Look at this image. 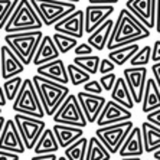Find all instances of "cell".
Returning <instances> with one entry per match:
<instances>
[{"mask_svg": "<svg viewBox=\"0 0 160 160\" xmlns=\"http://www.w3.org/2000/svg\"><path fill=\"white\" fill-rule=\"evenodd\" d=\"M150 36V29L144 23L130 12L127 8L121 9L118 13V18L114 22L111 36L107 42V49L120 48L124 45H130L134 42H138L142 39H147Z\"/></svg>", "mask_w": 160, "mask_h": 160, "instance_id": "obj_1", "label": "cell"}, {"mask_svg": "<svg viewBox=\"0 0 160 160\" xmlns=\"http://www.w3.org/2000/svg\"><path fill=\"white\" fill-rule=\"evenodd\" d=\"M36 91L39 94V98L43 105L45 114L48 117H52L55 111L59 108V105L63 102V100L68 97L69 94V88L68 84H61V82L52 81L42 77V75L36 74L32 78Z\"/></svg>", "mask_w": 160, "mask_h": 160, "instance_id": "obj_2", "label": "cell"}, {"mask_svg": "<svg viewBox=\"0 0 160 160\" xmlns=\"http://www.w3.org/2000/svg\"><path fill=\"white\" fill-rule=\"evenodd\" d=\"M43 38L41 29L36 30H23V32H9L4 36V42L9 45L13 52L20 58L25 65L32 63L38 45Z\"/></svg>", "mask_w": 160, "mask_h": 160, "instance_id": "obj_3", "label": "cell"}, {"mask_svg": "<svg viewBox=\"0 0 160 160\" xmlns=\"http://www.w3.org/2000/svg\"><path fill=\"white\" fill-rule=\"evenodd\" d=\"M43 28V22L35 10L30 0H19L18 6L9 18L4 30L9 32H23V30H36Z\"/></svg>", "mask_w": 160, "mask_h": 160, "instance_id": "obj_4", "label": "cell"}, {"mask_svg": "<svg viewBox=\"0 0 160 160\" xmlns=\"http://www.w3.org/2000/svg\"><path fill=\"white\" fill-rule=\"evenodd\" d=\"M12 108L16 112H22V114L38 117V118H43L46 116L43 105H42V101L39 98V94L36 91V87H35L33 81L30 78L23 79L20 91L13 100Z\"/></svg>", "mask_w": 160, "mask_h": 160, "instance_id": "obj_5", "label": "cell"}, {"mask_svg": "<svg viewBox=\"0 0 160 160\" xmlns=\"http://www.w3.org/2000/svg\"><path fill=\"white\" fill-rule=\"evenodd\" d=\"M45 26H53L56 22L77 9L75 2L68 0H30Z\"/></svg>", "mask_w": 160, "mask_h": 160, "instance_id": "obj_6", "label": "cell"}, {"mask_svg": "<svg viewBox=\"0 0 160 160\" xmlns=\"http://www.w3.org/2000/svg\"><path fill=\"white\" fill-rule=\"evenodd\" d=\"M133 127L134 124L131 121V118L124 120V121H120V123L98 127V130L95 131V136L104 143L111 154H117L123 142L126 140V137L128 136V133L131 131Z\"/></svg>", "mask_w": 160, "mask_h": 160, "instance_id": "obj_7", "label": "cell"}, {"mask_svg": "<svg viewBox=\"0 0 160 160\" xmlns=\"http://www.w3.org/2000/svg\"><path fill=\"white\" fill-rule=\"evenodd\" d=\"M53 123L69 124V126H78L85 128L88 121L85 118V114L82 111V107L79 104V100L74 94H68V97L63 100V102L59 105V108L52 116Z\"/></svg>", "mask_w": 160, "mask_h": 160, "instance_id": "obj_8", "label": "cell"}, {"mask_svg": "<svg viewBox=\"0 0 160 160\" xmlns=\"http://www.w3.org/2000/svg\"><path fill=\"white\" fill-rule=\"evenodd\" d=\"M13 118H15L16 126H18L19 131L22 134L26 150H33L38 138L41 137L42 131L46 128L45 121L42 118L26 116V114H22V112H16Z\"/></svg>", "mask_w": 160, "mask_h": 160, "instance_id": "obj_9", "label": "cell"}, {"mask_svg": "<svg viewBox=\"0 0 160 160\" xmlns=\"http://www.w3.org/2000/svg\"><path fill=\"white\" fill-rule=\"evenodd\" d=\"M53 30L74 36L77 39H82V36L85 33V13H84V10L75 9L72 13L61 19L59 22H56L53 25Z\"/></svg>", "mask_w": 160, "mask_h": 160, "instance_id": "obj_10", "label": "cell"}, {"mask_svg": "<svg viewBox=\"0 0 160 160\" xmlns=\"http://www.w3.org/2000/svg\"><path fill=\"white\" fill-rule=\"evenodd\" d=\"M144 152V143H143V133L142 127L134 126L126 140L123 142L118 153L121 160H140Z\"/></svg>", "mask_w": 160, "mask_h": 160, "instance_id": "obj_11", "label": "cell"}, {"mask_svg": "<svg viewBox=\"0 0 160 160\" xmlns=\"http://www.w3.org/2000/svg\"><path fill=\"white\" fill-rule=\"evenodd\" d=\"M127 85L130 88L133 100L136 104H142L143 94H144L146 82H147V68L146 67H130L123 72Z\"/></svg>", "mask_w": 160, "mask_h": 160, "instance_id": "obj_12", "label": "cell"}, {"mask_svg": "<svg viewBox=\"0 0 160 160\" xmlns=\"http://www.w3.org/2000/svg\"><path fill=\"white\" fill-rule=\"evenodd\" d=\"M0 149L10 150V152L19 153V154H23L26 150V146L23 143L22 134L16 126L15 118L4 121L3 130L0 134Z\"/></svg>", "mask_w": 160, "mask_h": 160, "instance_id": "obj_13", "label": "cell"}, {"mask_svg": "<svg viewBox=\"0 0 160 160\" xmlns=\"http://www.w3.org/2000/svg\"><path fill=\"white\" fill-rule=\"evenodd\" d=\"M25 67L26 65L20 61V58L13 52V49L9 45L0 46V72H2V78L9 79L12 77L23 74Z\"/></svg>", "mask_w": 160, "mask_h": 160, "instance_id": "obj_14", "label": "cell"}, {"mask_svg": "<svg viewBox=\"0 0 160 160\" xmlns=\"http://www.w3.org/2000/svg\"><path fill=\"white\" fill-rule=\"evenodd\" d=\"M84 13H85V32L89 35L92 30L97 29L102 22H105L108 18H111L112 13H114V4L89 3L85 8Z\"/></svg>", "mask_w": 160, "mask_h": 160, "instance_id": "obj_15", "label": "cell"}, {"mask_svg": "<svg viewBox=\"0 0 160 160\" xmlns=\"http://www.w3.org/2000/svg\"><path fill=\"white\" fill-rule=\"evenodd\" d=\"M133 117L130 108L124 107L120 102L114 100H110L105 102L104 108L101 114L98 116L97 121L95 123L98 124V127L102 126H108V124H114V123H120V121H124V120H130Z\"/></svg>", "mask_w": 160, "mask_h": 160, "instance_id": "obj_16", "label": "cell"}, {"mask_svg": "<svg viewBox=\"0 0 160 160\" xmlns=\"http://www.w3.org/2000/svg\"><path fill=\"white\" fill-rule=\"evenodd\" d=\"M77 97L79 100V104L82 107V111L85 114V118L88 123H95L98 116L101 114L102 108H104L105 97H101V94H91L87 91H79L77 94Z\"/></svg>", "mask_w": 160, "mask_h": 160, "instance_id": "obj_17", "label": "cell"}, {"mask_svg": "<svg viewBox=\"0 0 160 160\" xmlns=\"http://www.w3.org/2000/svg\"><path fill=\"white\" fill-rule=\"evenodd\" d=\"M126 8L133 12L149 29L156 28V0H127Z\"/></svg>", "mask_w": 160, "mask_h": 160, "instance_id": "obj_18", "label": "cell"}, {"mask_svg": "<svg viewBox=\"0 0 160 160\" xmlns=\"http://www.w3.org/2000/svg\"><path fill=\"white\" fill-rule=\"evenodd\" d=\"M36 74L42 75V77H45V78H48V79H52V81L61 82V84H68L69 82L67 65L59 58L39 65L36 69Z\"/></svg>", "mask_w": 160, "mask_h": 160, "instance_id": "obj_19", "label": "cell"}, {"mask_svg": "<svg viewBox=\"0 0 160 160\" xmlns=\"http://www.w3.org/2000/svg\"><path fill=\"white\" fill-rule=\"evenodd\" d=\"M59 55H61V52H59V49H58V46H56L55 41H53V38L45 35L41 39L39 45H38V49H36V52H35L32 62H33V65L39 67L42 63H46L49 61H53L56 58H59Z\"/></svg>", "mask_w": 160, "mask_h": 160, "instance_id": "obj_20", "label": "cell"}, {"mask_svg": "<svg viewBox=\"0 0 160 160\" xmlns=\"http://www.w3.org/2000/svg\"><path fill=\"white\" fill-rule=\"evenodd\" d=\"M53 133H55L58 143L62 149H67L69 144L78 140L79 137L84 136V128L78 126H69V124H61V123H53L52 127Z\"/></svg>", "mask_w": 160, "mask_h": 160, "instance_id": "obj_21", "label": "cell"}, {"mask_svg": "<svg viewBox=\"0 0 160 160\" xmlns=\"http://www.w3.org/2000/svg\"><path fill=\"white\" fill-rule=\"evenodd\" d=\"M112 28H114V20H112L111 18H108L105 22L101 23L97 29L92 30V32L89 33L87 42H88L95 51H104V48H107L108 39L111 36Z\"/></svg>", "mask_w": 160, "mask_h": 160, "instance_id": "obj_22", "label": "cell"}, {"mask_svg": "<svg viewBox=\"0 0 160 160\" xmlns=\"http://www.w3.org/2000/svg\"><path fill=\"white\" fill-rule=\"evenodd\" d=\"M160 107V88L154 78H147L142 100V111L144 114Z\"/></svg>", "mask_w": 160, "mask_h": 160, "instance_id": "obj_23", "label": "cell"}, {"mask_svg": "<svg viewBox=\"0 0 160 160\" xmlns=\"http://www.w3.org/2000/svg\"><path fill=\"white\" fill-rule=\"evenodd\" d=\"M142 133L146 153H154L160 149V127L150 121H144L142 124Z\"/></svg>", "mask_w": 160, "mask_h": 160, "instance_id": "obj_24", "label": "cell"}, {"mask_svg": "<svg viewBox=\"0 0 160 160\" xmlns=\"http://www.w3.org/2000/svg\"><path fill=\"white\" fill-rule=\"evenodd\" d=\"M59 149H61V146H59V143H58V138H56L53 130L52 128H45L33 147V154L56 153Z\"/></svg>", "mask_w": 160, "mask_h": 160, "instance_id": "obj_25", "label": "cell"}, {"mask_svg": "<svg viewBox=\"0 0 160 160\" xmlns=\"http://www.w3.org/2000/svg\"><path fill=\"white\" fill-rule=\"evenodd\" d=\"M111 100L117 101V102H120L121 105H124L127 108H133L136 105V102L133 100V95L130 92V88L127 85L124 77L117 78L116 84H114V88L111 89Z\"/></svg>", "mask_w": 160, "mask_h": 160, "instance_id": "obj_26", "label": "cell"}, {"mask_svg": "<svg viewBox=\"0 0 160 160\" xmlns=\"http://www.w3.org/2000/svg\"><path fill=\"white\" fill-rule=\"evenodd\" d=\"M87 160H110L111 153L105 147V144L101 142L97 136H92L88 138V147H87Z\"/></svg>", "mask_w": 160, "mask_h": 160, "instance_id": "obj_27", "label": "cell"}, {"mask_svg": "<svg viewBox=\"0 0 160 160\" xmlns=\"http://www.w3.org/2000/svg\"><path fill=\"white\" fill-rule=\"evenodd\" d=\"M138 49H140V46H138L137 42L130 43V45H124V46H120V48L111 49V51L108 52V58L116 63V65L121 67V65H124L126 62H128V61L131 59V56L137 52Z\"/></svg>", "mask_w": 160, "mask_h": 160, "instance_id": "obj_28", "label": "cell"}, {"mask_svg": "<svg viewBox=\"0 0 160 160\" xmlns=\"http://www.w3.org/2000/svg\"><path fill=\"white\" fill-rule=\"evenodd\" d=\"M87 147H88V138L87 137H79L78 140H75L72 144H69L65 150V156L68 160H84L87 154Z\"/></svg>", "mask_w": 160, "mask_h": 160, "instance_id": "obj_29", "label": "cell"}, {"mask_svg": "<svg viewBox=\"0 0 160 160\" xmlns=\"http://www.w3.org/2000/svg\"><path fill=\"white\" fill-rule=\"evenodd\" d=\"M100 61L101 58L98 55H75V58L72 59V62L75 65H78L79 68H82L84 71H87L88 74H97L98 68H100Z\"/></svg>", "mask_w": 160, "mask_h": 160, "instance_id": "obj_30", "label": "cell"}, {"mask_svg": "<svg viewBox=\"0 0 160 160\" xmlns=\"http://www.w3.org/2000/svg\"><path fill=\"white\" fill-rule=\"evenodd\" d=\"M68 69V77H69V82L72 85L78 87V85H84L87 81L91 79V74H88L87 71H84L82 68H79L78 65H75L74 62L69 63L67 67Z\"/></svg>", "mask_w": 160, "mask_h": 160, "instance_id": "obj_31", "label": "cell"}, {"mask_svg": "<svg viewBox=\"0 0 160 160\" xmlns=\"http://www.w3.org/2000/svg\"><path fill=\"white\" fill-rule=\"evenodd\" d=\"M53 41H55L56 46L59 49L61 53H68L71 52L72 49L78 45V39L74 36H69V35H65V33H61V32H55L52 35Z\"/></svg>", "mask_w": 160, "mask_h": 160, "instance_id": "obj_32", "label": "cell"}, {"mask_svg": "<svg viewBox=\"0 0 160 160\" xmlns=\"http://www.w3.org/2000/svg\"><path fill=\"white\" fill-rule=\"evenodd\" d=\"M23 84V79L22 77H12L9 79H4V84H3V89H4V94H6V98L8 101H13L16 98V95L19 94L20 91V87Z\"/></svg>", "mask_w": 160, "mask_h": 160, "instance_id": "obj_33", "label": "cell"}, {"mask_svg": "<svg viewBox=\"0 0 160 160\" xmlns=\"http://www.w3.org/2000/svg\"><path fill=\"white\" fill-rule=\"evenodd\" d=\"M150 61H152V46L146 45L131 56V59L128 62L131 67H146Z\"/></svg>", "mask_w": 160, "mask_h": 160, "instance_id": "obj_34", "label": "cell"}, {"mask_svg": "<svg viewBox=\"0 0 160 160\" xmlns=\"http://www.w3.org/2000/svg\"><path fill=\"white\" fill-rule=\"evenodd\" d=\"M18 3L19 0H0V29H4Z\"/></svg>", "mask_w": 160, "mask_h": 160, "instance_id": "obj_35", "label": "cell"}, {"mask_svg": "<svg viewBox=\"0 0 160 160\" xmlns=\"http://www.w3.org/2000/svg\"><path fill=\"white\" fill-rule=\"evenodd\" d=\"M117 78H118V77L116 75V72H108V74L101 75L100 82L105 91H111V89L114 88V84H116Z\"/></svg>", "mask_w": 160, "mask_h": 160, "instance_id": "obj_36", "label": "cell"}, {"mask_svg": "<svg viewBox=\"0 0 160 160\" xmlns=\"http://www.w3.org/2000/svg\"><path fill=\"white\" fill-rule=\"evenodd\" d=\"M102 85H101V82L97 81V79H89L84 84V91L87 92H91V94H102Z\"/></svg>", "mask_w": 160, "mask_h": 160, "instance_id": "obj_37", "label": "cell"}, {"mask_svg": "<svg viewBox=\"0 0 160 160\" xmlns=\"http://www.w3.org/2000/svg\"><path fill=\"white\" fill-rule=\"evenodd\" d=\"M116 69V63L112 62L110 58H104V59L100 61V68H98V72L101 75L108 74V72H114Z\"/></svg>", "mask_w": 160, "mask_h": 160, "instance_id": "obj_38", "label": "cell"}, {"mask_svg": "<svg viewBox=\"0 0 160 160\" xmlns=\"http://www.w3.org/2000/svg\"><path fill=\"white\" fill-rule=\"evenodd\" d=\"M92 51H95V49H94L92 46L88 43V42H85V43H78L74 48V53H75V55H91V53H92Z\"/></svg>", "mask_w": 160, "mask_h": 160, "instance_id": "obj_39", "label": "cell"}, {"mask_svg": "<svg viewBox=\"0 0 160 160\" xmlns=\"http://www.w3.org/2000/svg\"><path fill=\"white\" fill-rule=\"evenodd\" d=\"M146 120L150 121V123H153L154 126L160 127V107L150 112H147V114H146Z\"/></svg>", "mask_w": 160, "mask_h": 160, "instance_id": "obj_40", "label": "cell"}, {"mask_svg": "<svg viewBox=\"0 0 160 160\" xmlns=\"http://www.w3.org/2000/svg\"><path fill=\"white\" fill-rule=\"evenodd\" d=\"M19 159H20V154H19V153L0 149V160H19Z\"/></svg>", "mask_w": 160, "mask_h": 160, "instance_id": "obj_41", "label": "cell"}, {"mask_svg": "<svg viewBox=\"0 0 160 160\" xmlns=\"http://www.w3.org/2000/svg\"><path fill=\"white\" fill-rule=\"evenodd\" d=\"M157 61H160V39H157L152 46V62H157Z\"/></svg>", "mask_w": 160, "mask_h": 160, "instance_id": "obj_42", "label": "cell"}, {"mask_svg": "<svg viewBox=\"0 0 160 160\" xmlns=\"http://www.w3.org/2000/svg\"><path fill=\"white\" fill-rule=\"evenodd\" d=\"M32 160H58L55 153H42V154H33Z\"/></svg>", "mask_w": 160, "mask_h": 160, "instance_id": "obj_43", "label": "cell"}, {"mask_svg": "<svg viewBox=\"0 0 160 160\" xmlns=\"http://www.w3.org/2000/svg\"><path fill=\"white\" fill-rule=\"evenodd\" d=\"M152 72H153V78L156 79L157 85L160 88V61H157V62H154L152 65Z\"/></svg>", "mask_w": 160, "mask_h": 160, "instance_id": "obj_44", "label": "cell"}, {"mask_svg": "<svg viewBox=\"0 0 160 160\" xmlns=\"http://www.w3.org/2000/svg\"><path fill=\"white\" fill-rule=\"evenodd\" d=\"M156 32L160 33V0H156Z\"/></svg>", "mask_w": 160, "mask_h": 160, "instance_id": "obj_45", "label": "cell"}, {"mask_svg": "<svg viewBox=\"0 0 160 160\" xmlns=\"http://www.w3.org/2000/svg\"><path fill=\"white\" fill-rule=\"evenodd\" d=\"M8 104V98H6V94H4L3 85H0V107H4Z\"/></svg>", "mask_w": 160, "mask_h": 160, "instance_id": "obj_46", "label": "cell"}, {"mask_svg": "<svg viewBox=\"0 0 160 160\" xmlns=\"http://www.w3.org/2000/svg\"><path fill=\"white\" fill-rule=\"evenodd\" d=\"M88 3L100 4V3H108V4H117L118 0H88Z\"/></svg>", "mask_w": 160, "mask_h": 160, "instance_id": "obj_47", "label": "cell"}, {"mask_svg": "<svg viewBox=\"0 0 160 160\" xmlns=\"http://www.w3.org/2000/svg\"><path fill=\"white\" fill-rule=\"evenodd\" d=\"M4 121H6V118H4L2 114H0V134H2V130H3V126H4Z\"/></svg>", "mask_w": 160, "mask_h": 160, "instance_id": "obj_48", "label": "cell"}, {"mask_svg": "<svg viewBox=\"0 0 160 160\" xmlns=\"http://www.w3.org/2000/svg\"><path fill=\"white\" fill-rule=\"evenodd\" d=\"M153 159L160 160V149H159V150H156V152L153 153Z\"/></svg>", "mask_w": 160, "mask_h": 160, "instance_id": "obj_49", "label": "cell"}, {"mask_svg": "<svg viewBox=\"0 0 160 160\" xmlns=\"http://www.w3.org/2000/svg\"><path fill=\"white\" fill-rule=\"evenodd\" d=\"M69 2H75V3H78L79 0H69Z\"/></svg>", "mask_w": 160, "mask_h": 160, "instance_id": "obj_50", "label": "cell"}, {"mask_svg": "<svg viewBox=\"0 0 160 160\" xmlns=\"http://www.w3.org/2000/svg\"><path fill=\"white\" fill-rule=\"evenodd\" d=\"M0 114H2V107H0Z\"/></svg>", "mask_w": 160, "mask_h": 160, "instance_id": "obj_51", "label": "cell"}, {"mask_svg": "<svg viewBox=\"0 0 160 160\" xmlns=\"http://www.w3.org/2000/svg\"><path fill=\"white\" fill-rule=\"evenodd\" d=\"M0 77H2V72H0Z\"/></svg>", "mask_w": 160, "mask_h": 160, "instance_id": "obj_52", "label": "cell"}]
</instances>
